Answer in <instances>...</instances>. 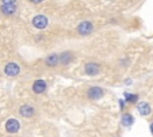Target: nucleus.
<instances>
[{
  "label": "nucleus",
  "mask_w": 153,
  "mask_h": 137,
  "mask_svg": "<svg viewBox=\"0 0 153 137\" xmlns=\"http://www.w3.org/2000/svg\"><path fill=\"white\" fill-rule=\"evenodd\" d=\"M19 113L25 117V118H29V117H32L33 113H35V108L30 105H23L20 108H19Z\"/></svg>",
  "instance_id": "obj_8"
},
{
  "label": "nucleus",
  "mask_w": 153,
  "mask_h": 137,
  "mask_svg": "<svg viewBox=\"0 0 153 137\" xmlns=\"http://www.w3.org/2000/svg\"><path fill=\"white\" fill-rule=\"evenodd\" d=\"M5 127H6V131H7V132H10V133H16V132L20 129V124H19V122H18L17 119H8V120L6 122Z\"/></svg>",
  "instance_id": "obj_5"
},
{
  "label": "nucleus",
  "mask_w": 153,
  "mask_h": 137,
  "mask_svg": "<svg viewBox=\"0 0 153 137\" xmlns=\"http://www.w3.org/2000/svg\"><path fill=\"white\" fill-rule=\"evenodd\" d=\"M103 95H104V91L100 87H97V86H93L87 91V96L92 100H97V99L102 98Z\"/></svg>",
  "instance_id": "obj_4"
},
{
  "label": "nucleus",
  "mask_w": 153,
  "mask_h": 137,
  "mask_svg": "<svg viewBox=\"0 0 153 137\" xmlns=\"http://www.w3.org/2000/svg\"><path fill=\"white\" fill-rule=\"evenodd\" d=\"M4 71H5V74H6L7 76H16V75L19 74L20 68H19V66H18L17 63L10 62V63H7V64L5 66Z\"/></svg>",
  "instance_id": "obj_3"
},
{
  "label": "nucleus",
  "mask_w": 153,
  "mask_h": 137,
  "mask_svg": "<svg viewBox=\"0 0 153 137\" xmlns=\"http://www.w3.org/2000/svg\"><path fill=\"white\" fill-rule=\"evenodd\" d=\"M76 30H78V32H79L81 36H87V35H90V33L92 32V30H93V24H92L91 21H88V20H84V21H81V23L78 25Z\"/></svg>",
  "instance_id": "obj_1"
},
{
  "label": "nucleus",
  "mask_w": 153,
  "mask_h": 137,
  "mask_svg": "<svg viewBox=\"0 0 153 137\" xmlns=\"http://www.w3.org/2000/svg\"><path fill=\"white\" fill-rule=\"evenodd\" d=\"M59 60H60V62L62 64H68L69 61L72 60V54L71 52H63V54H61L59 56Z\"/></svg>",
  "instance_id": "obj_12"
},
{
  "label": "nucleus",
  "mask_w": 153,
  "mask_h": 137,
  "mask_svg": "<svg viewBox=\"0 0 153 137\" xmlns=\"http://www.w3.org/2000/svg\"><path fill=\"white\" fill-rule=\"evenodd\" d=\"M124 98H126V100L129 101V102H134V101L137 99L136 95H134V94H129V93H124Z\"/></svg>",
  "instance_id": "obj_14"
},
{
  "label": "nucleus",
  "mask_w": 153,
  "mask_h": 137,
  "mask_svg": "<svg viewBox=\"0 0 153 137\" xmlns=\"http://www.w3.org/2000/svg\"><path fill=\"white\" fill-rule=\"evenodd\" d=\"M2 1V4H14L16 2V0H1Z\"/></svg>",
  "instance_id": "obj_15"
},
{
  "label": "nucleus",
  "mask_w": 153,
  "mask_h": 137,
  "mask_svg": "<svg viewBox=\"0 0 153 137\" xmlns=\"http://www.w3.org/2000/svg\"><path fill=\"white\" fill-rule=\"evenodd\" d=\"M59 62H60V60H59L57 54H51L45 58V64L49 66V67H55V66L59 64Z\"/></svg>",
  "instance_id": "obj_11"
},
{
  "label": "nucleus",
  "mask_w": 153,
  "mask_h": 137,
  "mask_svg": "<svg viewBox=\"0 0 153 137\" xmlns=\"http://www.w3.org/2000/svg\"><path fill=\"white\" fill-rule=\"evenodd\" d=\"M134 123V118H133V116L131 114H124L123 117H122V124L124 125V126H130L131 124Z\"/></svg>",
  "instance_id": "obj_13"
},
{
  "label": "nucleus",
  "mask_w": 153,
  "mask_h": 137,
  "mask_svg": "<svg viewBox=\"0 0 153 137\" xmlns=\"http://www.w3.org/2000/svg\"><path fill=\"white\" fill-rule=\"evenodd\" d=\"M45 88H47V83H45L44 80H36L33 82V85H32V91L35 93H37V94L43 93L45 91Z\"/></svg>",
  "instance_id": "obj_7"
},
{
  "label": "nucleus",
  "mask_w": 153,
  "mask_h": 137,
  "mask_svg": "<svg viewBox=\"0 0 153 137\" xmlns=\"http://www.w3.org/2000/svg\"><path fill=\"white\" fill-rule=\"evenodd\" d=\"M0 10H1V12H2L4 14L11 15V14H13V13L17 11V7H16L14 4H2L1 7H0Z\"/></svg>",
  "instance_id": "obj_9"
},
{
  "label": "nucleus",
  "mask_w": 153,
  "mask_h": 137,
  "mask_svg": "<svg viewBox=\"0 0 153 137\" xmlns=\"http://www.w3.org/2000/svg\"><path fill=\"white\" fill-rule=\"evenodd\" d=\"M85 73L90 76L97 75L99 73V66L94 62H88V63L85 64Z\"/></svg>",
  "instance_id": "obj_6"
},
{
  "label": "nucleus",
  "mask_w": 153,
  "mask_h": 137,
  "mask_svg": "<svg viewBox=\"0 0 153 137\" xmlns=\"http://www.w3.org/2000/svg\"><path fill=\"white\" fill-rule=\"evenodd\" d=\"M30 1H31L32 4H41L43 0H30Z\"/></svg>",
  "instance_id": "obj_16"
},
{
  "label": "nucleus",
  "mask_w": 153,
  "mask_h": 137,
  "mask_svg": "<svg viewBox=\"0 0 153 137\" xmlns=\"http://www.w3.org/2000/svg\"><path fill=\"white\" fill-rule=\"evenodd\" d=\"M137 111H139L140 114H142V116H148V114L151 113V106L148 105V102H145V101L139 102V105H137Z\"/></svg>",
  "instance_id": "obj_10"
},
{
  "label": "nucleus",
  "mask_w": 153,
  "mask_h": 137,
  "mask_svg": "<svg viewBox=\"0 0 153 137\" xmlns=\"http://www.w3.org/2000/svg\"><path fill=\"white\" fill-rule=\"evenodd\" d=\"M32 25L36 27V29H44L47 25H48V18L43 14H37L32 18Z\"/></svg>",
  "instance_id": "obj_2"
}]
</instances>
